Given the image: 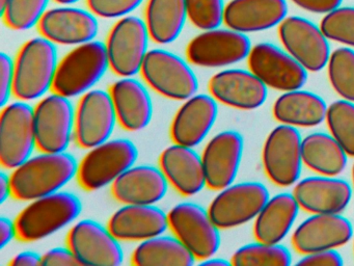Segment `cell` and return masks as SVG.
<instances>
[{
    "label": "cell",
    "instance_id": "6da1fadb",
    "mask_svg": "<svg viewBox=\"0 0 354 266\" xmlns=\"http://www.w3.org/2000/svg\"><path fill=\"white\" fill-rule=\"evenodd\" d=\"M77 160L66 152H42L12 170V197L30 202L57 191L77 176Z\"/></svg>",
    "mask_w": 354,
    "mask_h": 266
},
{
    "label": "cell",
    "instance_id": "7a4b0ae2",
    "mask_svg": "<svg viewBox=\"0 0 354 266\" xmlns=\"http://www.w3.org/2000/svg\"><path fill=\"white\" fill-rule=\"evenodd\" d=\"M82 212L80 197L70 191L32 200L15 218L17 239L24 242L42 240L73 224Z\"/></svg>",
    "mask_w": 354,
    "mask_h": 266
},
{
    "label": "cell",
    "instance_id": "3957f363",
    "mask_svg": "<svg viewBox=\"0 0 354 266\" xmlns=\"http://www.w3.org/2000/svg\"><path fill=\"white\" fill-rule=\"evenodd\" d=\"M14 62L16 99L34 101L53 91L59 62L55 44L42 35L32 37L22 45Z\"/></svg>",
    "mask_w": 354,
    "mask_h": 266
},
{
    "label": "cell",
    "instance_id": "277c9868",
    "mask_svg": "<svg viewBox=\"0 0 354 266\" xmlns=\"http://www.w3.org/2000/svg\"><path fill=\"white\" fill-rule=\"evenodd\" d=\"M109 69L105 43L94 39L75 46L59 60L53 91L71 99L82 97L94 89Z\"/></svg>",
    "mask_w": 354,
    "mask_h": 266
},
{
    "label": "cell",
    "instance_id": "5b68a950",
    "mask_svg": "<svg viewBox=\"0 0 354 266\" xmlns=\"http://www.w3.org/2000/svg\"><path fill=\"white\" fill-rule=\"evenodd\" d=\"M138 149L128 139H109L88 150L78 163L77 180L88 191L104 188L136 163Z\"/></svg>",
    "mask_w": 354,
    "mask_h": 266
},
{
    "label": "cell",
    "instance_id": "8992f818",
    "mask_svg": "<svg viewBox=\"0 0 354 266\" xmlns=\"http://www.w3.org/2000/svg\"><path fill=\"white\" fill-rule=\"evenodd\" d=\"M140 74L147 85L171 100L184 101L198 91V79L190 62L169 50L151 49Z\"/></svg>",
    "mask_w": 354,
    "mask_h": 266
},
{
    "label": "cell",
    "instance_id": "52a82bcc",
    "mask_svg": "<svg viewBox=\"0 0 354 266\" xmlns=\"http://www.w3.org/2000/svg\"><path fill=\"white\" fill-rule=\"evenodd\" d=\"M167 218L173 234L196 260L216 255L221 245V229L208 209L194 202H182L169 210Z\"/></svg>",
    "mask_w": 354,
    "mask_h": 266
},
{
    "label": "cell",
    "instance_id": "ba28073f",
    "mask_svg": "<svg viewBox=\"0 0 354 266\" xmlns=\"http://www.w3.org/2000/svg\"><path fill=\"white\" fill-rule=\"evenodd\" d=\"M150 39L144 19L131 15L119 19L105 42L109 66L113 73L120 77L140 74L150 51Z\"/></svg>",
    "mask_w": 354,
    "mask_h": 266
},
{
    "label": "cell",
    "instance_id": "9c48e42d",
    "mask_svg": "<svg viewBox=\"0 0 354 266\" xmlns=\"http://www.w3.org/2000/svg\"><path fill=\"white\" fill-rule=\"evenodd\" d=\"M37 148L34 107L16 100L3 106L0 114V161L7 170L24 163Z\"/></svg>",
    "mask_w": 354,
    "mask_h": 266
},
{
    "label": "cell",
    "instance_id": "30bf717a",
    "mask_svg": "<svg viewBox=\"0 0 354 266\" xmlns=\"http://www.w3.org/2000/svg\"><path fill=\"white\" fill-rule=\"evenodd\" d=\"M75 109L71 98L50 91L34 107L37 148L42 152H66L74 137Z\"/></svg>",
    "mask_w": 354,
    "mask_h": 266
},
{
    "label": "cell",
    "instance_id": "8fae6325",
    "mask_svg": "<svg viewBox=\"0 0 354 266\" xmlns=\"http://www.w3.org/2000/svg\"><path fill=\"white\" fill-rule=\"evenodd\" d=\"M252 47L246 33L216 27L190 39L186 56L190 64L201 68H225L248 58Z\"/></svg>",
    "mask_w": 354,
    "mask_h": 266
},
{
    "label": "cell",
    "instance_id": "7c38bea8",
    "mask_svg": "<svg viewBox=\"0 0 354 266\" xmlns=\"http://www.w3.org/2000/svg\"><path fill=\"white\" fill-rule=\"evenodd\" d=\"M269 197L268 188L262 183H232L218 190L209 213L221 230L237 228L256 220Z\"/></svg>",
    "mask_w": 354,
    "mask_h": 266
},
{
    "label": "cell",
    "instance_id": "4fadbf2b",
    "mask_svg": "<svg viewBox=\"0 0 354 266\" xmlns=\"http://www.w3.org/2000/svg\"><path fill=\"white\" fill-rule=\"evenodd\" d=\"M262 160L267 176L274 184H296L304 166L302 137L298 129L286 124L275 127L265 141Z\"/></svg>",
    "mask_w": 354,
    "mask_h": 266
},
{
    "label": "cell",
    "instance_id": "5bb4252c",
    "mask_svg": "<svg viewBox=\"0 0 354 266\" xmlns=\"http://www.w3.org/2000/svg\"><path fill=\"white\" fill-rule=\"evenodd\" d=\"M250 70L270 89L290 91L302 89L308 81V72L287 50L274 44L252 46L248 57Z\"/></svg>",
    "mask_w": 354,
    "mask_h": 266
},
{
    "label": "cell",
    "instance_id": "9a60e30c",
    "mask_svg": "<svg viewBox=\"0 0 354 266\" xmlns=\"http://www.w3.org/2000/svg\"><path fill=\"white\" fill-rule=\"evenodd\" d=\"M67 245L80 265L119 266L124 261L121 240L109 226L91 218L75 222L67 236Z\"/></svg>",
    "mask_w": 354,
    "mask_h": 266
},
{
    "label": "cell",
    "instance_id": "2e32d148",
    "mask_svg": "<svg viewBox=\"0 0 354 266\" xmlns=\"http://www.w3.org/2000/svg\"><path fill=\"white\" fill-rule=\"evenodd\" d=\"M279 37L285 50L308 72H319L328 64L329 39L321 27L308 19L286 17L279 25Z\"/></svg>",
    "mask_w": 354,
    "mask_h": 266
},
{
    "label": "cell",
    "instance_id": "e0dca14e",
    "mask_svg": "<svg viewBox=\"0 0 354 266\" xmlns=\"http://www.w3.org/2000/svg\"><path fill=\"white\" fill-rule=\"evenodd\" d=\"M118 123L109 91L93 89L76 106L74 139L80 147L92 149L111 139Z\"/></svg>",
    "mask_w": 354,
    "mask_h": 266
},
{
    "label": "cell",
    "instance_id": "ac0fdd59",
    "mask_svg": "<svg viewBox=\"0 0 354 266\" xmlns=\"http://www.w3.org/2000/svg\"><path fill=\"white\" fill-rule=\"evenodd\" d=\"M38 28L42 37L55 45L75 47L96 39L99 31L98 17L90 10L61 6L47 10Z\"/></svg>",
    "mask_w": 354,
    "mask_h": 266
},
{
    "label": "cell",
    "instance_id": "d6986e66",
    "mask_svg": "<svg viewBox=\"0 0 354 266\" xmlns=\"http://www.w3.org/2000/svg\"><path fill=\"white\" fill-rule=\"evenodd\" d=\"M243 151V136L238 131L225 130L214 135L201 154L207 187L218 191L235 182Z\"/></svg>",
    "mask_w": 354,
    "mask_h": 266
},
{
    "label": "cell",
    "instance_id": "ffe728a7",
    "mask_svg": "<svg viewBox=\"0 0 354 266\" xmlns=\"http://www.w3.org/2000/svg\"><path fill=\"white\" fill-rule=\"evenodd\" d=\"M351 222L341 213H314L301 222L292 235V245L298 253L310 254L337 249L353 237Z\"/></svg>",
    "mask_w": 354,
    "mask_h": 266
},
{
    "label": "cell",
    "instance_id": "44dd1931",
    "mask_svg": "<svg viewBox=\"0 0 354 266\" xmlns=\"http://www.w3.org/2000/svg\"><path fill=\"white\" fill-rule=\"evenodd\" d=\"M209 94L219 103L242 110L261 107L266 102L268 87L250 70L225 69L211 77Z\"/></svg>",
    "mask_w": 354,
    "mask_h": 266
},
{
    "label": "cell",
    "instance_id": "7402d4cb",
    "mask_svg": "<svg viewBox=\"0 0 354 266\" xmlns=\"http://www.w3.org/2000/svg\"><path fill=\"white\" fill-rule=\"evenodd\" d=\"M218 116V102L211 94H194L174 116L171 137L174 143L196 148L212 130Z\"/></svg>",
    "mask_w": 354,
    "mask_h": 266
},
{
    "label": "cell",
    "instance_id": "603a6c76",
    "mask_svg": "<svg viewBox=\"0 0 354 266\" xmlns=\"http://www.w3.org/2000/svg\"><path fill=\"white\" fill-rule=\"evenodd\" d=\"M292 193L310 213H341L351 201L352 187L337 176L319 175L298 181Z\"/></svg>",
    "mask_w": 354,
    "mask_h": 266
},
{
    "label": "cell",
    "instance_id": "cb8c5ba5",
    "mask_svg": "<svg viewBox=\"0 0 354 266\" xmlns=\"http://www.w3.org/2000/svg\"><path fill=\"white\" fill-rule=\"evenodd\" d=\"M159 168L169 184L184 197L198 195L207 186L202 155L194 148L174 143L160 154Z\"/></svg>",
    "mask_w": 354,
    "mask_h": 266
},
{
    "label": "cell",
    "instance_id": "d4e9b609",
    "mask_svg": "<svg viewBox=\"0 0 354 266\" xmlns=\"http://www.w3.org/2000/svg\"><path fill=\"white\" fill-rule=\"evenodd\" d=\"M169 181L161 168L134 164L111 185V193L122 204L156 205L167 195Z\"/></svg>",
    "mask_w": 354,
    "mask_h": 266
},
{
    "label": "cell",
    "instance_id": "484cf974",
    "mask_svg": "<svg viewBox=\"0 0 354 266\" xmlns=\"http://www.w3.org/2000/svg\"><path fill=\"white\" fill-rule=\"evenodd\" d=\"M109 230L121 241H140L169 229L167 213L157 205L123 204L109 218Z\"/></svg>",
    "mask_w": 354,
    "mask_h": 266
},
{
    "label": "cell",
    "instance_id": "4316f807",
    "mask_svg": "<svg viewBox=\"0 0 354 266\" xmlns=\"http://www.w3.org/2000/svg\"><path fill=\"white\" fill-rule=\"evenodd\" d=\"M118 122L131 132L144 130L153 118V101L148 87L136 77H121L109 89Z\"/></svg>",
    "mask_w": 354,
    "mask_h": 266
},
{
    "label": "cell",
    "instance_id": "83f0119b",
    "mask_svg": "<svg viewBox=\"0 0 354 266\" xmlns=\"http://www.w3.org/2000/svg\"><path fill=\"white\" fill-rule=\"evenodd\" d=\"M287 14L286 0H231L223 23L240 33H258L279 26Z\"/></svg>",
    "mask_w": 354,
    "mask_h": 266
},
{
    "label": "cell",
    "instance_id": "f1b7e54d",
    "mask_svg": "<svg viewBox=\"0 0 354 266\" xmlns=\"http://www.w3.org/2000/svg\"><path fill=\"white\" fill-rule=\"evenodd\" d=\"M299 209L293 193H281L269 197L254 220L256 240L281 243L291 231Z\"/></svg>",
    "mask_w": 354,
    "mask_h": 266
},
{
    "label": "cell",
    "instance_id": "f546056e",
    "mask_svg": "<svg viewBox=\"0 0 354 266\" xmlns=\"http://www.w3.org/2000/svg\"><path fill=\"white\" fill-rule=\"evenodd\" d=\"M326 102L318 94L304 89L285 91L273 104V116L281 124L315 127L326 118Z\"/></svg>",
    "mask_w": 354,
    "mask_h": 266
},
{
    "label": "cell",
    "instance_id": "4dcf8cb0",
    "mask_svg": "<svg viewBox=\"0 0 354 266\" xmlns=\"http://www.w3.org/2000/svg\"><path fill=\"white\" fill-rule=\"evenodd\" d=\"M144 20L152 41L160 45L173 43L188 20L185 0H148Z\"/></svg>",
    "mask_w": 354,
    "mask_h": 266
},
{
    "label": "cell",
    "instance_id": "1f68e13d",
    "mask_svg": "<svg viewBox=\"0 0 354 266\" xmlns=\"http://www.w3.org/2000/svg\"><path fill=\"white\" fill-rule=\"evenodd\" d=\"M302 159L318 175L337 176L347 166L348 154L333 135L314 132L302 139Z\"/></svg>",
    "mask_w": 354,
    "mask_h": 266
},
{
    "label": "cell",
    "instance_id": "d6a6232c",
    "mask_svg": "<svg viewBox=\"0 0 354 266\" xmlns=\"http://www.w3.org/2000/svg\"><path fill=\"white\" fill-rule=\"evenodd\" d=\"M138 266H192L196 258L175 235H157L140 241L131 256Z\"/></svg>",
    "mask_w": 354,
    "mask_h": 266
},
{
    "label": "cell",
    "instance_id": "836d02e7",
    "mask_svg": "<svg viewBox=\"0 0 354 266\" xmlns=\"http://www.w3.org/2000/svg\"><path fill=\"white\" fill-rule=\"evenodd\" d=\"M231 263L234 266H289L292 255L289 249L281 243L257 240L236 249Z\"/></svg>",
    "mask_w": 354,
    "mask_h": 266
},
{
    "label": "cell",
    "instance_id": "e575fe53",
    "mask_svg": "<svg viewBox=\"0 0 354 266\" xmlns=\"http://www.w3.org/2000/svg\"><path fill=\"white\" fill-rule=\"evenodd\" d=\"M50 0H5L0 4L3 22L17 31L28 30L38 26L48 10Z\"/></svg>",
    "mask_w": 354,
    "mask_h": 266
},
{
    "label": "cell",
    "instance_id": "d590c367",
    "mask_svg": "<svg viewBox=\"0 0 354 266\" xmlns=\"http://www.w3.org/2000/svg\"><path fill=\"white\" fill-rule=\"evenodd\" d=\"M331 87L342 99L354 102V50L339 47L331 52L327 64Z\"/></svg>",
    "mask_w": 354,
    "mask_h": 266
},
{
    "label": "cell",
    "instance_id": "8d00e7d4",
    "mask_svg": "<svg viewBox=\"0 0 354 266\" xmlns=\"http://www.w3.org/2000/svg\"><path fill=\"white\" fill-rule=\"evenodd\" d=\"M327 126L350 157H354V102L337 100L328 106Z\"/></svg>",
    "mask_w": 354,
    "mask_h": 266
},
{
    "label": "cell",
    "instance_id": "74e56055",
    "mask_svg": "<svg viewBox=\"0 0 354 266\" xmlns=\"http://www.w3.org/2000/svg\"><path fill=\"white\" fill-rule=\"evenodd\" d=\"M327 39L354 48V8L339 6L327 12L320 23Z\"/></svg>",
    "mask_w": 354,
    "mask_h": 266
},
{
    "label": "cell",
    "instance_id": "f35d334b",
    "mask_svg": "<svg viewBox=\"0 0 354 266\" xmlns=\"http://www.w3.org/2000/svg\"><path fill=\"white\" fill-rule=\"evenodd\" d=\"M188 20L201 30L221 27L225 19L223 0H185Z\"/></svg>",
    "mask_w": 354,
    "mask_h": 266
},
{
    "label": "cell",
    "instance_id": "ab89813d",
    "mask_svg": "<svg viewBox=\"0 0 354 266\" xmlns=\"http://www.w3.org/2000/svg\"><path fill=\"white\" fill-rule=\"evenodd\" d=\"M144 0H86L88 10L97 17L121 19L129 16Z\"/></svg>",
    "mask_w": 354,
    "mask_h": 266
},
{
    "label": "cell",
    "instance_id": "60d3db41",
    "mask_svg": "<svg viewBox=\"0 0 354 266\" xmlns=\"http://www.w3.org/2000/svg\"><path fill=\"white\" fill-rule=\"evenodd\" d=\"M14 80H15V62L11 55L0 53V103L1 107L9 103L13 95Z\"/></svg>",
    "mask_w": 354,
    "mask_h": 266
},
{
    "label": "cell",
    "instance_id": "b9f144b4",
    "mask_svg": "<svg viewBox=\"0 0 354 266\" xmlns=\"http://www.w3.org/2000/svg\"><path fill=\"white\" fill-rule=\"evenodd\" d=\"M296 264L306 266H342L344 260L337 249H330L306 254Z\"/></svg>",
    "mask_w": 354,
    "mask_h": 266
},
{
    "label": "cell",
    "instance_id": "7bdbcfd3",
    "mask_svg": "<svg viewBox=\"0 0 354 266\" xmlns=\"http://www.w3.org/2000/svg\"><path fill=\"white\" fill-rule=\"evenodd\" d=\"M41 265L73 266L80 265V263L75 254L67 245L66 247H53L43 254Z\"/></svg>",
    "mask_w": 354,
    "mask_h": 266
},
{
    "label": "cell",
    "instance_id": "ee69618b",
    "mask_svg": "<svg viewBox=\"0 0 354 266\" xmlns=\"http://www.w3.org/2000/svg\"><path fill=\"white\" fill-rule=\"evenodd\" d=\"M302 10L315 14H327L341 6L343 0H292Z\"/></svg>",
    "mask_w": 354,
    "mask_h": 266
},
{
    "label": "cell",
    "instance_id": "f6af8a7d",
    "mask_svg": "<svg viewBox=\"0 0 354 266\" xmlns=\"http://www.w3.org/2000/svg\"><path fill=\"white\" fill-rule=\"evenodd\" d=\"M15 238H17L15 220H11L7 216H1L0 218V249H5Z\"/></svg>",
    "mask_w": 354,
    "mask_h": 266
},
{
    "label": "cell",
    "instance_id": "bcb514c9",
    "mask_svg": "<svg viewBox=\"0 0 354 266\" xmlns=\"http://www.w3.org/2000/svg\"><path fill=\"white\" fill-rule=\"evenodd\" d=\"M42 263V255L32 251H24L18 253L9 262L12 266H38Z\"/></svg>",
    "mask_w": 354,
    "mask_h": 266
},
{
    "label": "cell",
    "instance_id": "7dc6e473",
    "mask_svg": "<svg viewBox=\"0 0 354 266\" xmlns=\"http://www.w3.org/2000/svg\"><path fill=\"white\" fill-rule=\"evenodd\" d=\"M10 197H12L11 177L3 172L0 174V203H5Z\"/></svg>",
    "mask_w": 354,
    "mask_h": 266
},
{
    "label": "cell",
    "instance_id": "c3c4849f",
    "mask_svg": "<svg viewBox=\"0 0 354 266\" xmlns=\"http://www.w3.org/2000/svg\"><path fill=\"white\" fill-rule=\"evenodd\" d=\"M200 265L205 266H230L232 265L231 260L225 259V258L212 257L207 258V259L201 260L198 261Z\"/></svg>",
    "mask_w": 354,
    "mask_h": 266
},
{
    "label": "cell",
    "instance_id": "681fc988",
    "mask_svg": "<svg viewBox=\"0 0 354 266\" xmlns=\"http://www.w3.org/2000/svg\"><path fill=\"white\" fill-rule=\"evenodd\" d=\"M53 1L59 3V6H73V4L77 3L80 0H53Z\"/></svg>",
    "mask_w": 354,
    "mask_h": 266
},
{
    "label": "cell",
    "instance_id": "f907efd6",
    "mask_svg": "<svg viewBox=\"0 0 354 266\" xmlns=\"http://www.w3.org/2000/svg\"><path fill=\"white\" fill-rule=\"evenodd\" d=\"M352 180H353V186H354V164H353V168H352Z\"/></svg>",
    "mask_w": 354,
    "mask_h": 266
},
{
    "label": "cell",
    "instance_id": "816d5d0a",
    "mask_svg": "<svg viewBox=\"0 0 354 266\" xmlns=\"http://www.w3.org/2000/svg\"><path fill=\"white\" fill-rule=\"evenodd\" d=\"M5 2V0H0V4L3 3Z\"/></svg>",
    "mask_w": 354,
    "mask_h": 266
},
{
    "label": "cell",
    "instance_id": "f5cc1de1",
    "mask_svg": "<svg viewBox=\"0 0 354 266\" xmlns=\"http://www.w3.org/2000/svg\"><path fill=\"white\" fill-rule=\"evenodd\" d=\"M353 247H354V238H353Z\"/></svg>",
    "mask_w": 354,
    "mask_h": 266
}]
</instances>
